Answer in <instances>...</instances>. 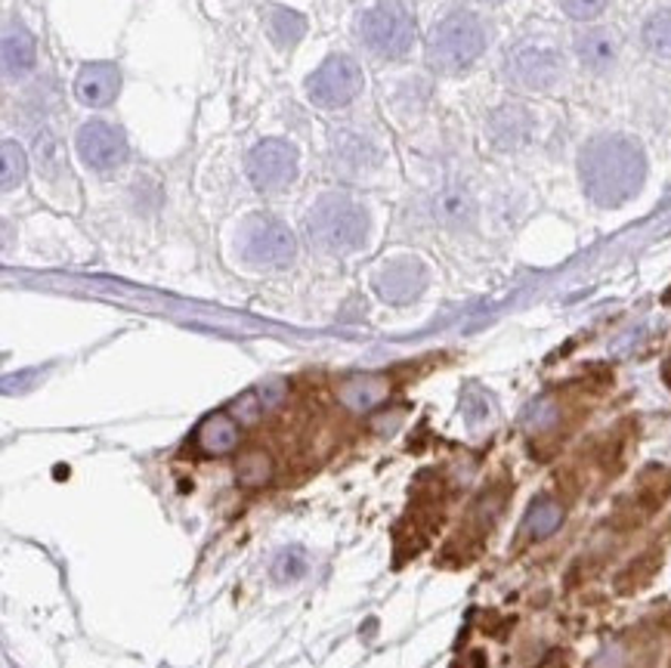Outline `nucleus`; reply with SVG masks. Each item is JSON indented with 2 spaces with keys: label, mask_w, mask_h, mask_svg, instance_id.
<instances>
[{
  "label": "nucleus",
  "mask_w": 671,
  "mask_h": 668,
  "mask_svg": "<svg viewBox=\"0 0 671 668\" xmlns=\"http://www.w3.org/2000/svg\"><path fill=\"white\" fill-rule=\"evenodd\" d=\"M578 180L585 195L600 208L631 202L647 180V156L622 134H600L578 152Z\"/></svg>",
  "instance_id": "obj_1"
},
{
  "label": "nucleus",
  "mask_w": 671,
  "mask_h": 668,
  "mask_svg": "<svg viewBox=\"0 0 671 668\" xmlns=\"http://www.w3.org/2000/svg\"><path fill=\"white\" fill-rule=\"evenodd\" d=\"M307 230H310L316 248L328 251V254H353L369 238V214L350 195L331 192L312 204Z\"/></svg>",
  "instance_id": "obj_2"
},
{
  "label": "nucleus",
  "mask_w": 671,
  "mask_h": 668,
  "mask_svg": "<svg viewBox=\"0 0 671 668\" xmlns=\"http://www.w3.org/2000/svg\"><path fill=\"white\" fill-rule=\"evenodd\" d=\"M486 25L470 10H452L427 38V65L443 75H458L483 56Z\"/></svg>",
  "instance_id": "obj_3"
},
{
  "label": "nucleus",
  "mask_w": 671,
  "mask_h": 668,
  "mask_svg": "<svg viewBox=\"0 0 671 668\" xmlns=\"http://www.w3.org/2000/svg\"><path fill=\"white\" fill-rule=\"evenodd\" d=\"M235 248L242 261L260 269H281L295 261L297 242L288 223H281L273 214H251L235 235Z\"/></svg>",
  "instance_id": "obj_4"
},
{
  "label": "nucleus",
  "mask_w": 671,
  "mask_h": 668,
  "mask_svg": "<svg viewBox=\"0 0 671 668\" xmlns=\"http://www.w3.org/2000/svg\"><path fill=\"white\" fill-rule=\"evenodd\" d=\"M360 41L369 53H375L381 60H400L412 50L415 41V22L400 3H375L360 17Z\"/></svg>",
  "instance_id": "obj_5"
},
{
  "label": "nucleus",
  "mask_w": 671,
  "mask_h": 668,
  "mask_svg": "<svg viewBox=\"0 0 671 668\" xmlns=\"http://www.w3.org/2000/svg\"><path fill=\"white\" fill-rule=\"evenodd\" d=\"M362 87H365V78H362L360 63L344 53L328 56L326 63L307 78V96L319 109H344L362 94Z\"/></svg>",
  "instance_id": "obj_6"
},
{
  "label": "nucleus",
  "mask_w": 671,
  "mask_h": 668,
  "mask_svg": "<svg viewBox=\"0 0 671 668\" xmlns=\"http://www.w3.org/2000/svg\"><path fill=\"white\" fill-rule=\"evenodd\" d=\"M508 75L514 84L532 94H547L554 91L566 75V63L563 53L551 44H539V41H526L508 53Z\"/></svg>",
  "instance_id": "obj_7"
},
{
  "label": "nucleus",
  "mask_w": 671,
  "mask_h": 668,
  "mask_svg": "<svg viewBox=\"0 0 671 668\" xmlns=\"http://www.w3.org/2000/svg\"><path fill=\"white\" fill-rule=\"evenodd\" d=\"M245 168H248L251 187L266 195H276L297 180L300 156H297L295 142L264 140L251 149Z\"/></svg>",
  "instance_id": "obj_8"
},
{
  "label": "nucleus",
  "mask_w": 671,
  "mask_h": 668,
  "mask_svg": "<svg viewBox=\"0 0 671 668\" xmlns=\"http://www.w3.org/2000/svg\"><path fill=\"white\" fill-rule=\"evenodd\" d=\"M75 149H78L81 161L99 173L121 168L127 156H130L125 130L109 125V121H87V125H81L78 137H75Z\"/></svg>",
  "instance_id": "obj_9"
},
{
  "label": "nucleus",
  "mask_w": 671,
  "mask_h": 668,
  "mask_svg": "<svg viewBox=\"0 0 671 668\" xmlns=\"http://www.w3.org/2000/svg\"><path fill=\"white\" fill-rule=\"evenodd\" d=\"M372 285H375L377 297L387 304H412L427 288V269L415 257H396L377 269Z\"/></svg>",
  "instance_id": "obj_10"
},
{
  "label": "nucleus",
  "mask_w": 671,
  "mask_h": 668,
  "mask_svg": "<svg viewBox=\"0 0 671 668\" xmlns=\"http://www.w3.org/2000/svg\"><path fill=\"white\" fill-rule=\"evenodd\" d=\"M532 130H535V118L526 106L520 103H504L499 109L489 115V125H486V134L496 149L501 152H514V149H523L526 142L532 140Z\"/></svg>",
  "instance_id": "obj_11"
},
{
  "label": "nucleus",
  "mask_w": 671,
  "mask_h": 668,
  "mask_svg": "<svg viewBox=\"0 0 671 668\" xmlns=\"http://www.w3.org/2000/svg\"><path fill=\"white\" fill-rule=\"evenodd\" d=\"M331 161H334V171L356 180L362 173L375 171L377 161H381V152H377V146L369 137L344 130L331 142Z\"/></svg>",
  "instance_id": "obj_12"
},
{
  "label": "nucleus",
  "mask_w": 671,
  "mask_h": 668,
  "mask_svg": "<svg viewBox=\"0 0 671 668\" xmlns=\"http://www.w3.org/2000/svg\"><path fill=\"white\" fill-rule=\"evenodd\" d=\"M121 91V72L111 63H90L81 68L75 81V96L90 109H103Z\"/></svg>",
  "instance_id": "obj_13"
},
{
  "label": "nucleus",
  "mask_w": 671,
  "mask_h": 668,
  "mask_svg": "<svg viewBox=\"0 0 671 668\" xmlns=\"http://www.w3.org/2000/svg\"><path fill=\"white\" fill-rule=\"evenodd\" d=\"M38 60V47L29 29H22L19 22H7L3 29V75L7 78H22L34 68Z\"/></svg>",
  "instance_id": "obj_14"
},
{
  "label": "nucleus",
  "mask_w": 671,
  "mask_h": 668,
  "mask_svg": "<svg viewBox=\"0 0 671 668\" xmlns=\"http://www.w3.org/2000/svg\"><path fill=\"white\" fill-rule=\"evenodd\" d=\"M576 56L592 72H609L619 60V38L607 29H588L576 38Z\"/></svg>",
  "instance_id": "obj_15"
},
{
  "label": "nucleus",
  "mask_w": 671,
  "mask_h": 668,
  "mask_svg": "<svg viewBox=\"0 0 671 668\" xmlns=\"http://www.w3.org/2000/svg\"><path fill=\"white\" fill-rule=\"evenodd\" d=\"M199 446L211 455H223V452H233L238 446V424L230 415H211L199 427Z\"/></svg>",
  "instance_id": "obj_16"
},
{
  "label": "nucleus",
  "mask_w": 671,
  "mask_h": 668,
  "mask_svg": "<svg viewBox=\"0 0 671 668\" xmlns=\"http://www.w3.org/2000/svg\"><path fill=\"white\" fill-rule=\"evenodd\" d=\"M563 523V508L554 501V498H539L526 511V520H523V529L530 532V539H547L554 536Z\"/></svg>",
  "instance_id": "obj_17"
},
{
  "label": "nucleus",
  "mask_w": 671,
  "mask_h": 668,
  "mask_svg": "<svg viewBox=\"0 0 671 668\" xmlns=\"http://www.w3.org/2000/svg\"><path fill=\"white\" fill-rule=\"evenodd\" d=\"M640 38H643V47L650 53L662 56V60H671V7L647 19Z\"/></svg>",
  "instance_id": "obj_18"
},
{
  "label": "nucleus",
  "mask_w": 671,
  "mask_h": 668,
  "mask_svg": "<svg viewBox=\"0 0 671 668\" xmlns=\"http://www.w3.org/2000/svg\"><path fill=\"white\" fill-rule=\"evenodd\" d=\"M307 32V22L303 17H297L295 10H285V7H276L269 13V34L279 47H291Z\"/></svg>",
  "instance_id": "obj_19"
},
{
  "label": "nucleus",
  "mask_w": 671,
  "mask_h": 668,
  "mask_svg": "<svg viewBox=\"0 0 671 668\" xmlns=\"http://www.w3.org/2000/svg\"><path fill=\"white\" fill-rule=\"evenodd\" d=\"M29 173V158L22 152V146L13 140H3L0 146V183L3 189H17Z\"/></svg>",
  "instance_id": "obj_20"
},
{
  "label": "nucleus",
  "mask_w": 671,
  "mask_h": 668,
  "mask_svg": "<svg viewBox=\"0 0 671 668\" xmlns=\"http://www.w3.org/2000/svg\"><path fill=\"white\" fill-rule=\"evenodd\" d=\"M341 396H344V403L353 405V409H372V405L384 396V384L375 381V378H356V381H350V384L341 390Z\"/></svg>",
  "instance_id": "obj_21"
},
{
  "label": "nucleus",
  "mask_w": 671,
  "mask_h": 668,
  "mask_svg": "<svg viewBox=\"0 0 671 668\" xmlns=\"http://www.w3.org/2000/svg\"><path fill=\"white\" fill-rule=\"evenodd\" d=\"M437 214L443 223H452V226H458V223L470 220V214H473V204H470V199L465 195V192L449 189V192H443V195H439Z\"/></svg>",
  "instance_id": "obj_22"
},
{
  "label": "nucleus",
  "mask_w": 671,
  "mask_h": 668,
  "mask_svg": "<svg viewBox=\"0 0 671 668\" xmlns=\"http://www.w3.org/2000/svg\"><path fill=\"white\" fill-rule=\"evenodd\" d=\"M269 477H273V462H269V455H264V452H248V455H242V462H238V480H242V486H264Z\"/></svg>",
  "instance_id": "obj_23"
},
{
  "label": "nucleus",
  "mask_w": 671,
  "mask_h": 668,
  "mask_svg": "<svg viewBox=\"0 0 671 668\" xmlns=\"http://www.w3.org/2000/svg\"><path fill=\"white\" fill-rule=\"evenodd\" d=\"M303 573H307V554L300 551V548H288V551H281L279 558H276V563H273V579L276 582H297V579H303Z\"/></svg>",
  "instance_id": "obj_24"
},
{
  "label": "nucleus",
  "mask_w": 671,
  "mask_h": 668,
  "mask_svg": "<svg viewBox=\"0 0 671 668\" xmlns=\"http://www.w3.org/2000/svg\"><path fill=\"white\" fill-rule=\"evenodd\" d=\"M561 10L573 19H594L607 10V0H557Z\"/></svg>",
  "instance_id": "obj_25"
},
{
  "label": "nucleus",
  "mask_w": 671,
  "mask_h": 668,
  "mask_svg": "<svg viewBox=\"0 0 671 668\" xmlns=\"http://www.w3.org/2000/svg\"><path fill=\"white\" fill-rule=\"evenodd\" d=\"M483 3H501V0H483Z\"/></svg>",
  "instance_id": "obj_26"
}]
</instances>
